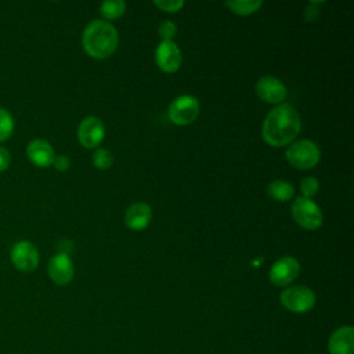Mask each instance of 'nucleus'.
Returning <instances> with one entry per match:
<instances>
[{"label":"nucleus","mask_w":354,"mask_h":354,"mask_svg":"<svg viewBox=\"0 0 354 354\" xmlns=\"http://www.w3.org/2000/svg\"><path fill=\"white\" fill-rule=\"evenodd\" d=\"M236 15H250L256 12L261 6V0H228L224 3Z\"/></svg>","instance_id":"17"},{"label":"nucleus","mask_w":354,"mask_h":354,"mask_svg":"<svg viewBox=\"0 0 354 354\" xmlns=\"http://www.w3.org/2000/svg\"><path fill=\"white\" fill-rule=\"evenodd\" d=\"M319 183L315 177H306L300 183V191L303 194V198H311L318 192Z\"/></svg>","instance_id":"21"},{"label":"nucleus","mask_w":354,"mask_h":354,"mask_svg":"<svg viewBox=\"0 0 354 354\" xmlns=\"http://www.w3.org/2000/svg\"><path fill=\"white\" fill-rule=\"evenodd\" d=\"M286 160L296 169L307 170L313 169L321 158V152L318 145L311 140H299L292 142L286 152Z\"/></svg>","instance_id":"3"},{"label":"nucleus","mask_w":354,"mask_h":354,"mask_svg":"<svg viewBox=\"0 0 354 354\" xmlns=\"http://www.w3.org/2000/svg\"><path fill=\"white\" fill-rule=\"evenodd\" d=\"M292 216L295 221L306 230H317L322 224V212L319 206L308 199L299 196L292 205Z\"/></svg>","instance_id":"5"},{"label":"nucleus","mask_w":354,"mask_h":354,"mask_svg":"<svg viewBox=\"0 0 354 354\" xmlns=\"http://www.w3.org/2000/svg\"><path fill=\"white\" fill-rule=\"evenodd\" d=\"M105 136V127L100 118L86 116L77 127V140L84 148H95Z\"/></svg>","instance_id":"9"},{"label":"nucleus","mask_w":354,"mask_h":354,"mask_svg":"<svg viewBox=\"0 0 354 354\" xmlns=\"http://www.w3.org/2000/svg\"><path fill=\"white\" fill-rule=\"evenodd\" d=\"M199 115V101L194 95H180L171 101L167 109V116L177 126L191 124Z\"/></svg>","instance_id":"4"},{"label":"nucleus","mask_w":354,"mask_h":354,"mask_svg":"<svg viewBox=\"0 0 354 354\" xmlns=\"http://www.w3.org/2000/svg\"><path fill=\"white\" fill-rule=\"evenodd\" d=\"M151 218H152V210L144 202H137L130 205L124 214L126 225L134 231L144 230L149 224Z\"/></svg>","instance_id":"15"},{"label":"nucleus","mask_w":354,"mask_h":354,"mask_svg":"<svg viewBox=\"0 0 354 354\" xmlns=\"http://www.w3.org/2000/svg\"><path fill=\"white\" fill-rule=\"evenodd\" d=\"M155 61L156 65L160 68V71L166 73H173L178 71L183 57L178 46L170 40V41H160L155 50Z\"/></svg>","instance_id":"10"},{"label":"nucleus","mask_w":354,"mask_h":354,"mask_svg":"<svg viewBox=\"0 0 354 354\" xmlns=\"http://www.w3.org/2000/svg\"><path fill=\"white\" fill-rule=\"evenodd\" d=\"M10 259L12 266L22 272H30L36 270L40 261L37 248L30 241L26 239L18 241L12 245Z\"/></svg>","instance_id":"7"},{"label":"nucleus","mask_w":354,"mask_h":354,"mask_svg":"<svg viewBox=\"0 0 354 354\" xmlns=\"http://www.w3.org/2000/svg\"><path fill=\"white\" fill-rule=\"evenodd\" d=\"M126 11V3L123 0H106L100 4V12L106 19H116Z\"/></svg>","instance_id":"18"},{"label":"nucleus","mask_w":354,"mask_h":354,"mask_svg":"<svg viewBox=\"0 0 354 354\" xmlns=\"http://www.w3.org/2000/svg\"><path fill=\"white\" fill-rule=\"evenodd\" d=\"M153 4L166 12L180 11L184 6L183 0H153Z\"/></svg>","instance_id":"22"},{"label":"nucleus","mask_w":354,"mask_h":354,"mask_svg":"<svg viewBox=\"0 0 354 354\" xmlns=\"http://www.w3.org/2000/svg\"><path fill=\"white\" fill-rule=\"evenodd\" d=\"M256 94L267 104H281L286 97V87L274 76H263L256 83Z\"/></svg>","instance_id":"12"},{"label":"nucleus","mask_w":354,"mask_h":354,"mask_svg":"<svg viewBox=\"0 0 354 354\" xmlns=\"http://www.w3.org/2000/svg\"><path fill=\"white\" fill-rule=\"evenodd\" d=\"M282 306L292 313H307L315 304L314 292L303 285L289 286L281 293Z\"/></svg>","instance_id":"6"},{"label":"nucleus","mask_w":354,"mask_h":354,"mask_svg":"<svg viewBox=\"0 0 354 354\" xmlns=\"http://www.w3.org/2000/svg\"><path fill=\"white\" fill-rule=\"evenodd\" d=\"M112 162H113V158H112V153L105 149V148H98L94 153H93V163L97 169L100 170H106L112 166Z\"/></svg>","instance_id":"20"},{"label":"nucleus","mask_w":354,"mask_h":354,"mask_svg":"<svg viewBox=\"0 0 354 354\" xmlns=\"http://www.w3.org/2000/svg\"><path fill=\"white\" fill-rule=\"evenodd\" d=\"M10 165H11V153L4 145H0V173L7 170Z\"/></svg>","instance_id":"24"},{"label":"nucleus","mask_w":354,"mask_h":354,"mask_svg":"<svg viewBox=\"0 0 354 354\" xmlns=\"http://www.w3.org/2000/svg\"><path fill=\"white\" fill-rule=\"evenodd\" d=\"M118 43L119 36L111 22L94 19L83 30V48L86 54L95 59H105L111 57L118 48Z\"/></svg>","instance_id":"2"},{"label":"nucleus","mask_w":354,"mask_h":354,"mask_svg":"<svg viewBox=\"0 0 354 354\" xmlns=\"http://www.w3.org/2000/svg\"><path fill=\"white\" fill-rule=\"evenodd\" d=\"M15 122L11 112L3 106H0V142H4L14 133Z\"/></svg>","instance_id":"19"},{"label":"nucleus","mask_w":354,"mask_h":354,"mask_svg":"<svg viewBox=\"0 0 354 354\" xmlns=\"http://www.w3.org/2000/svg\"><path fill=\"white\" fill-rule=\"evenodd\" d=\"M177 26L174 22L171 21H163L159 26V36L162 39V41H170L173 40L174 35H176Z\"/></svg>","instance_id":"23"},{"label":"nucleus","mask_w":354,"mask_h":354,"mask_svg":"<svg viewBox=\"0 0 354 354\" xmlns=\"http://www.w3.org/2000/svg\"><path fill=\"white\" fill-rule=\"evenodd\" d=\"M301 120L297 111L289 104L274 106L261 126L263 140L271 147H285L299 136Z\"/></svg>","instance_id":"1"},{"label":"nucleus","mask_w":354,"mask_h":354,"mask_svg":"<svg viewBox=\"0 0 354 354\" xmlns=\"http://www.w3.org/2000/svg\"><path fill=\"white\" fill-rule=\"evenodd\" d=\"M54 167L58 170V171H65L69 169L71 166V159L66 156V155H57L54 158V162H53Z\"/></svg>","instance_id":"25"},{"label":"nucleus","mask_w":354,"mask_h":354,"mask_svg":"<svg viewBox=\"0 0 354 354\" xmlns=\"http://www.w3.org/2000/svg\"><path fill=\"white\" fill-rule=\"evenodd\" d=\"M328 348L330 354H354L353 326H340L329 337Z\"/></svg>","instance_id":"14"},{"label":"nucleus","mask_w":354,"mask_h":354,"mask_svg":"<svg viewBox=\"0 0 354 354\" xmlns=\"http://www.w3.org/2000/svg\"><path fill=\"white\" fill-rule=\"evenodd\" d=\"M28 159L37 167H48L53 165L55 152L51 144L43 138H35L26 145Z\"/></svg>","instance_id":"13"},{"label":"nucleus","mask_w":354,"mask_h":354,"mask_svg":"<svg viewBox=\"0 0 354 354\" xmlns=\"http://www.w3.org/2000/svg\"><path fill=\"white\" fill-rule=\"evenodd\" d=\"M267 194L271 199L278 202H286L293 198L295 188L290 183L283 180H274L267 185Z\"/></svg>","instance_id":"16"},{"label":"nucleus","mask_w":354,"mask_h":354,"mask_svg":"<svg viewBox=\"0 0 354 354\" xmlns=\"http://www.w3.org/2000/svg\"><path fill=\"white\" fill-rule=\"evenodd\" d=\"M48 275L50 279L58 285L64 286L68 285L75 275V267L72 259L65 253L54 254L48 261Z\"/></svg>","instance_id":"11"},{"label":"nucleus","mask_w":354,"mask_h":354,"mask_svg":"<svg viewBox=\"0 0 354 354\" xmlns=\"http://www.w3.org/2000/svg\"><path fill=\"white\" fill-rule=\"evenodd\" d=\"M300 272V263L292 256H285L277 260L268 272V278L275 286H286L293 282Z\"/></svg>","instance_id":"8"}]
</instances>
